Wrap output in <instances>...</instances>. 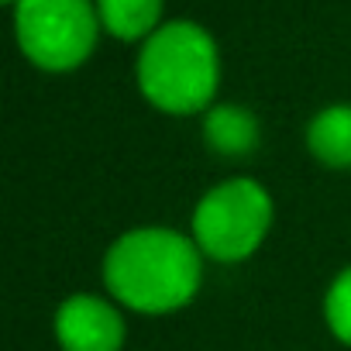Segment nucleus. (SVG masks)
Listing matches in <instances>:
<instances>
[{
	"instance_id": "nucleus-1",
	"label": "nucleus",
	"mask_w": 351,
	"mask_h": 351,
	"mask_svg": "<svg viewBox=\"0 0 351 351\" xmlns=\"http://www.w3.org/2000/svg\"><path fill=\"white\" fill-rule=\"evenodd\" d=\"M104 282L114 300L141 313H169L200 289V248L165 228H141L117 238L104 258Z\"/></svg>"
},
{
	"instance_id": "nucleus-2",
	"label": "nucleus",
	"mask_w": 351,
	"mask_h": 351,
	"mask_svg": "<svg viewBox=\"0 0 351 351\" xmlns=\"http://www.w3.org/2000/svg\"><path fill=\"white\" fill-rule=\"evenodd\" d=\"M217 76V45L190 21L155 28L138 56V86L165 114L204 110L214 100Z\"/></svg>"
},
{
	"instance_id": "nucleus-3",
	"label": "nucleus",
	"mask_w": 351,
	"mask_h": 351,
	"mask_svg": "<svg viewBox=\"0 0 351 351\" xmlns=\"http://www.w3.org/2000/svg\"><path fill=\"white\" fill-rule=\"evenodd\" d=\"M272 224V200L255 180H228L214 186L193 210L197 248L217 262L248 258Z\"/></svg>"
},
{
	"instance_id": "nucleus-4",
	"label": "nucleus",
	"mask_w": 351,
	"mask_h": 351,
	"mask_svg": "<svg viewBox=\"0 0 351 351\" xmlns=\"http://www.w3.org/2000/svg\"><path fill=\"white\" fill-rule=\"evenodd\" d=\"M14 28L21 52L49 73L76 69L97 45L90 0H18Z\"/></svg>"
},
{
	"instance_id": "nucleus-5",
	"label": "nucleus",
	"mask_w": 351,
	"mask_h": 351,
	"mask_svg": "<svg viewBox=\"0 0 351 351\" xmlns=\"http://www.w3.org/2000/svg\"><path fill=\"white\" fill-rule=\"evenodd\" d=\"M56 337L62 351H121L124 320L107 300L76 293L56 313Z\"/></svg>"
},
{
	"instance_id": "nucleus-6",
	"label": "nucleus",
	"mask_w": 351,
	"mask_h": 351,
	"mask_svg": "<svg viewBox=\"0 0 351 351\" xmlns=\"http://www.w3.org/2000/svg\"><path fill=\"white\" fill-rule=\"evenodd\" d=\"M310 152L330 169H351V107L337 104L320 110L306 128Z\"/></svg>"
},
{
	"instance_id": "nucleus-7",
	"label": "nucleus",
	"mask_w": 351,
	"mask_h": 351,
	"mask_svg": "<svg viewBox=\"0 0 351 351\" xmlns=\"http://www.w3.org/2000/svg\"><path fill=\"white\" fill-rule=\"evenodd\" d=\"M207 145L217 155H248L258 148V121L234 104H221L204 121Z\"/></svg>"
},
{
	"instance_id": "nucleus-8",
	"label": "nucleus",
	"mask_w": 351,
	"mask_h": 351,
	"mask_svg": "<svg viewBox=\"0 0 351 351\" xmlns=\"http://www.w3.org/2000/svg\"><path fill=\"white\" fill-rule=\"evenodd\" d=\"M104 28L121 38V42H134L145 35H155L152 28L158 25L162 14V0H100L97 4Z\"/></svg>"
},
{
	"instance_id": "nucleus-9",
	"label": "nucleus",
	"mask_w": 351,
	"mask_h": 351,
	"mask_svg": "<svg viewBox=\"0 0 351 351\" xmlns=\"http://www.w3.org/2000/svg\"><path fill=\"white\" fill-rule=\"evenodd\" d=\"M324 313H327V327L334 330V337L351 344V265L330 282Z\"/></svg>"
}]
</instances>
